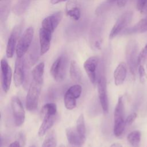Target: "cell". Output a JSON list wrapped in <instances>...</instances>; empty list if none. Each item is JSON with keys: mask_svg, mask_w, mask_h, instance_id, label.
Segmentation results:
<instances>
[{"mask_svg": "<svg viewBox=\"0 0 147 147\" xmlns=\"http://www.w3.org/2000/svg\"><path fill=\"white\" fill-rule=\"evenodd\" d=\"M114 134L116 137H120L123 133L125 124V106L123 97L118 98L114 113Z\"/></svg>", "mask_w": 147, "mask_h": 147, "instance_id": "cell-1", "label": "cell"}, {"mask_svg": "<svg viewBox=\"0 0 147 147\" xmlns=\"http://www.w3.org/2000/svg\"><path fill=\"white\" fill-rule=\"evenodd\" d=\"M138 47L136 41H129L126 47V59L130 71L135 76L138 67Z\"/></svg>", "mask_w": 147, "mask_h": 147, "instance_id": "cell-2", "label": "cell"}, {"mask_svg": "<svg viewBox=\"0 0 147 147\" xmlns=\"http://www.w3.org/2000/svg\"><path fill=\"white\" fill-rule=\"evenodd\" d=\"M41 84L36 83L33 80L31 82L26 96L25 106L27 110L33 111L37 109L41 92Z\"/></svg>", "mask_w": 147, "mask_h": 147, "instance_id": "cell-3", "label": "cell"}, {"mask_svg": "<svg viewBox=\"0 0 147 147\" xmlns=\"http://www.w3.org/2000/svg\"><path fill=\"white\" fill-rule=\"evenodd\" d=\"M34 36V29L29 27L25 29L19 38L17 42L16 52L17 57H22L29 51Z\"/></svg>", "mask_w": 147, "mask_h": 147, "instance_id": "cell-4", "label": "cell"}, {"mask_svg": "<svg viewBox=\"0 0 147 147\" xmlns=\"http://www.w3.org/2000/svg\"><path fill=\"white\" fill-rule=\"evenodd\" d=\"M68 59L65 55H61L53 63L50 69V73L55 81L60 82L64 79Z\"/></svg>", "mask_w": 147, "mask_h": 147, "instance_id": "cell-5", "label": "cell"}, {"mask_svg": "<svg viewBox=\"0 0 147 147\" xmlns=\"http://www.w3.org/2000/svg\"><path fill=\"white\" fill-rule=\"evenodd\" d=\"M133 13L131 10H128L122 14L117 19L113 26L110 34L109 38L112 39L118 35L122 31H123L131 21Z\"/></svg>", "mask_w": 147, "mask_h": 147, "instance_id": "cell-6", "label": "cell"}, {"mask_svg": "<svg viewBox=\"0 0 147 147\" xmlns=\"http://www.w3.org/2000/svg\"><path fill=\"white\" fill-rule=\"evenodd\" d=\"M11 107L15 125L17 126H21L25 118V113L20 98L14 96L11 99Z\"/></svg>", "mask_w": 147, "mask_h": 147, "instance_id": "cell-7", "label": "cell"}, {"mask_svg": "<svg viewBox=\"0 0 147 147\" xmlns=\"http://www.w3.org/2000/svg\"><path fill=\"white\" fill-rule=\"evenodd\" d=\"M98 92L102 109L105 113L109 111V99L107 91L106 79L104 75H100L97 80Z\"/></svg>", "mask_w": 147, "mask_h": 147, "instance_id": "cell-8", "label": "cell"}, {"mask_svg": "<svg viewBox=\"0 0 147 147\" xmlns=\"http://www.w3.org/2000/svg\"><path fill=\"white\" fill-rule=\"evenodd\" d=\"M1 86L3 91L7 92L11 85L12 71L7 60L4 58L2 59L1 61Z\"/></svg>", "mask_w": 147, "mask_h": 147, "instance_id": "cell-9", "label": "cell"}, {"mask_svg": "<svg viewBox=\"0 0 147 147\" xmlns=\"http://www.w3.org/2000/svg\"><path fill=\"white\" fill-rule=\"evenodd\" d=\"M100 63V59L98 56H91L88 58L84 63V70L92 84H95L97 79V69Z\"/></svg>", "mask_w": 147, "mask_h": 147, "instance_id": "cell-10", "label": "cell"}, {"mask_svg": "<svg viewBox=\"0 0 147 147\" xmlns=\"http://www.w3.org/2000/svg\"><path fill=\"white\" fill-rule=\"evenodd\" d=\"M62 11H59L45 17L42 21V28L53 33L63 18Z\"/></svg>", "mask_w": 147, "mask_h": 147, "instance_id": "cell-11", "label": "cell"}, {"mask_svg": "<svg viewBox=\"0 0 147 147\" xmlns=\"http://www.w3.org/2000/svg\"><path fill=\"white\" fill-rule=\"evenodd\" d=\"M21 30V26L18 25L15 26L12 30L7 40L6 54L8 58H11L13 56L15 49H16L17 42L18 41V38Z\"/></svg>", "mask_w": 147, "mask_h": 147, "instance_id": "cell-12", "label": "cell"}, {"mask_svg": "<svg viewBox=\"0 0 147 147\" xmlns=\"http://www.w3.org/2000/svg\"><path fill=\"white\" fill-rule=\"evenodd\" d=\"M25 78V60L24 57H17L15 62L13 80L16 87H20Z\"/></svg>", "mask_w": 147, "mask_h": 147, "instance_id": "cell-13", "label": "cell"}, {"mask_svg": "<svg viewBox=\"0 0 147 147\" xmlns=\"http://www.w3.org/2000/svg\"><path fill=\"white\" fill-rule=\"evenodd\" d=\"M52 33L49 31L41 28L39 30L40 52L41 55L46 53L49 49L52 39Z\"/></svg>", "mask_w": 147, "mask_h": 147, "instance_id": "cell-14", "label": "cell"}, {"mask_svg": "<svg viewBox=\"0 0 147 147\" xmlns=\"http://www.w3.org/2000/svg\"><path fill=\"white\" fill-rule=\"evenodd\" d=\"M65 13L74 20H79L81 16L80 6L76 0H68L65 6Z\"/></svg>", "mask_w": 147, "mask_h": 147, "instance_id": "cell-15", "label": "cell"}, {"mask_svg": "<svg viewBox=\"0 0 147 147\" xmlns=\"http://www.w3.org/2000/svg\"><path fill=\"white\" fill-rule=\"evenodd\" d=\"M65 134L68 142L72 146H81L86 140L82 137L75 128L68 127L65 129Z\"/></svg>", "mask_w": 147, "mask_h": 147, "instance_id": "cell-16", "label": "cell"}, {"mask_svg": "<svg viewBox=\"0 0 147 147\" xmlns=\"http://www.w3.org/2000/svg\"><path fill=\"white\" fill-rule=\"evenodd\" d=\"M127 74V66L123 63H120L114 72V83L116 86H119L124 82Z\"/></svg>", "mask_w": 147, "mask_h": 147, "instance_id": "cell-17", "label": "cell"}, {"mask_svg": "<svg viewBox=\"0 0 147 147\" xmlns=\"http://www.w3.org/2000/svg\"><path fill=\"white\" fill-rule=\"evenodd\" d=\"M147 31V17L139 21L137 24L130 28L125 29L123 31L124 34H132L141 33Z\"/></svg>", "mask_w": 147, "mask_h": 147, "instance_id": "cell-18", "label": "cell"}, {"mask_svg": "<svg viewBox=\"0 0 147 147\" xmlns=\"http://www.w3.org/2000/svg\"><path fill=\"white\" fill-rule=\"evenodd\" d=\"M42 122L38 131L40 137L44 136L46 133L52 127L55 121V115H45L42 117Z\"/></svg>", "mask_w": 147, "mask_h": 147, "instance_id": "cell-19", "label": "cell"}, {"mask_svg": "<svg viewBox=\"0 0 147 147\" xmlns=\"http://www.w3.org/2000/svg\"><path fill=\"white\" fill-rule=\"evenodd\" d=\"M44 63L40 62L33 68L32 71L33 80L41 85L44 80Z\"/></svg>", "mask_w": 147, "mask_h": 147, "instance_id": "cell-20", "label": "cell"}, {"mask_svg": "<svg viewBox=\"0 0 147 147\" xmlns=\"http://www.w3.org/2000/svg\"><path fill=\"white\" fill-rule=\"evenodd\" d=\"M69 75L73 82H79L82 79V71L76 61L72 60L69 64Z\"/></svg>", "mask_w": 147, "mask_h": 147, "instance_id": "cell-21", "label": "cell"}, {"mask_svg": "<svg viewBox=\"0 0 147 147\" xmlns=\"http://www.w3.org/2000/svg\"><path fill=\"white\" fill-rule=\"evenodd\" d=\"M76 99L77 98L67 90L64 96V102L65 108L69 110L74 109L76 107Z\"/></svg>", "mask_w": 147, "mask_h": 147, "instance_id": "cell-22", "label": "cell"}, {"mask_svg": "<svg viewBox=\"0 0 147 147\" xmlns=\"http://www.w3.org/2000/svg\"><path fill=\"white\" fill-rule=\"evenodd\" d=\"M30 0H19L13 6L12 10L17 15L24 14L27 10L29 5Z\"/></svg>", "mask_w": 147, "mask_h": 147, "instance_id": "cell-23", "label": "cell"}, {"mask_svg": "<svg viewBox=\"0 0 147 147\" xmlns=\"http://www.w3.org/2000/svg\"><path fill=\"white\" fill-rule=\"evenodd\" d=\"M75 129L78 133L80 135V136L86 140V128L84 118L83 114H81L78 118Z\"/></svg>", "mask_w": 147, "mask_h": 147, "instance_id": "cell-24", "label": "cell"}, {"mask_svg": "<svg viewBox=\"0 0 147 147\" xmlns=\"http://www.w3.org/2000/svg\"><path fill=\"white\" fill-rule=\"evenodd\" d=\"M141 132L138 130H134L128 134L127 140L133 147H138L141 140Z\"/></svg>", "mask_w": 147, "mask_h": 147, "instance_id": "cell-25", "label": "cell"}, {"mask_svg": "<svg viewBox=\"0 0 147 147\" xmlns=\"http://www.w3.org/2000/svg\"><path fill=\"white\" fill-rule=\"evenodd\" d=\"M57 112V106L54 103H48L43 106L41 111L42 117L45 115H55Z\"/></svg>", "mask_w": 147, "mask_h": 147, "instance_id": "cell-26", "label": "cell"}, {"mask_svg": "<svg viewBox=\"0 0 147 147\" xmlns=\"http://www.w3.org/2000/svg\"><path fill=\"white\" fill-rule=\"evenodd\" d=\"M57 139L54 131L49 132L43 141L42 147H56Z\"/></svg>", "mask_w": 147, "mask_h": 147, "instance_id": "cell-27", "label": "cell"}, {"mask_svg": "<svg viewBox=\"0 0 147 147\" xmlns=\"http://www.w3.org/2000/svg\"><path fill=\"white\" fill-rule=\"evenodd\" d=\"M38 49L37 47V44L34 45L30 48V50L29 53V64L32 65H33L38 59Z\"/></svg>", "mask_w": 147, "mask_h": 147, "instance_id": "cell-28", "label": "cell"}, {"mask_svg": "<svg viewBox=\"0 0 147 147\" xmlns=\"http://www.w3.org/2000/svg\"><path fill=\"white\" fill-rule=\"evenodd\" d=\"M67 90L78 99L81 95L82 92V88L80 85L75 84L71 86Z\"/></svg>", "mask_w": 147, "mask_h": 147, "instance_id": "cell-29", "label": "cell"}, {"mask_svg": "<svg viewBox=\"0 0 147 147\" xmlns=\"http://www.w3.org/2000/svg\"><path fill=\"white\" fill-rule=\"evenodd\" d=\"M137 9L142 14L147 13V0H137Z\"/></svg>", "mask_w": 147, "mask_h": 147, "instance_id": "cell-30", "label": "cell"}, {"mask_svg": "<svg viewBox=\"0 0 147 147\" xmlns=\"http://www.w3.org/2000/svg\"><path fill=\"white\" fill-rule=\"evenodd\" d=\"M147 60V43L139 53L138 58V63L139 65L142 64Z\"/></svg>", "mask_w": 147, "mask_h": 147, "instance_id": "cell-31", "label": "cell"}, {"mask_svg": "<svg viewBox=\"0 0 147 147\" xmlns=\"http://www.w3.org/2000/svg\"><path fill=\"white\" fill-rule=\"evenodd\" d=\"M7 3H5V5H3L2 4L1 6V21L5 20L6 19L7 16L9 13V7Z\"/></svg>", "mask_w": 147, "mask_h": 147, "instance_id": "cell-32", "label": "cell"}, {"mask_svg": "<svg viewBox=\"0 0 147 147\" xmlns=\"http://www.w3.org/2000/svg\"><path fill=\"white\" fill-rule=\"evenodd\" d=\"M138 71L140 76V80L142 84H144L146 80V75L145 69L142 65H139L138 67Z\"/></svg>", "mask_w": 147, "mask_h": 147, "instance_id": "cell-33", "label": "cell"}, {"mask_svg": "<svg viewBox=\"0 0 147 147\" xmlns=\"http://www.w3.org/2000/svg\"><path fill=\"white\" fill-rule=\"evenodd\" d=\"M137 117V114L136 113H133L129 114L125 119L126 125L129 126V125H131L133 123V122L135 121V119H136Z\"/></svg>", "mask_w": 147, "mask_h": 147, "instance_id": "cell-34", "label": "cell"}, {"mask_svg": "<svg viewBox=\"0 0 147 147\" xmlns=\"http://www.w3.org/2000/svg\"><path fill=\"white\" fill-rule=\"evenodd\" d=\"M127 0H106L105 1V4L106 5H110L111 3H113L114 2H117V4L119 6H122L125 5Z\"/></svg>", "mask_w": 147, "mask_h": 147, "instance_id": "cell-35", "label": "cell"}, {"mask_svg": "<svg viewBox=\"0 0 147 147\" xmlns=\"http://www.w3.org/2000/svg\"><path fill=\"white\" fill-rule=\"evenodd\" d=\"M8 147H22V145L18 141H15L11 142Z\"/></svg>", "mask_w": 147, "mask_h": 147, "instance_id": "cell-36", "label": "cell"}, {"mask_svg": "<svg viewBox=\"0 0 147 147\" xmlns=\"http://www.w3.org/2000/svg\"><path fill=\"white\" fill-rule=\"evenodd\" d=\"M66 1H68V0H51L50 2L52 5H56L62 2H65Z\"/></svg>", "mask_w": 147, "mask_h": 147, "instance_id": "cell-37", "label": "cell"}, {"mask_svg": "<svg viewBox=\"0 0 147 147\" xmlns=\"http://www.w3.org/2000/svg\"><path fill=\"white\" fill-rule=\"evenodd\" d=\"M110 147H122V145L119 144V143H117V142H115V143H114L113 144L111 145Z\"/></svg>", "mask_w": 147, "mask_h": 147, "instance_id": "cell-38", "label": "cell"}, {"mask_svg": "<svg viewBox=\"0 0 147 147\" xmlns=\"http://www.w3.org/2000/svg\"><path fill=\"white\" fill-rule=\"evenodd\" d=\"M80 146H72V147H80Z\"/></svg>", "mask_w": 147, "mask_h": 147, "instance_id": "cell-39", "label": "cell"}, {"mask_svg": "<svg viewBox=\"0 0 147 147\" xmlns=\"http://www.w3.org/2000/svg\"><path fill=\"white\" fill-rule=\"evenodd\" d=\"M30 147H36L34 145H32V146H30Z\"/></svg>", "mask_w": 147, "mask_h": 147, "instance_id": "cell-40", "label": "cell"}, {"mask_svg": "<svg viewBox=\"0 0 147 147\" xmlns=\"http://www.w3.org/2000/svg\"><path fill=\"white\" fill-rule=\"evenodd\" d=\"M146 68H147V65H146Z\"/></svg>", "mask_w": 147, "mask_h": 147, "instance_id": "cell-41", "label": "cell"}, {"mask_svg": "<svg viewBox=\"0 0 147 147\" xmlns=\"http://www.w3.org/2000/svg\"><path fill=\"white\" fill-rule=\"evenodd\" d=\"M1 1H2V0H1Z\"/></svg>", "mask_w": 147, "mask_h": 147, "instance_id": "cell-42", "label": "cell"}]
</instances>
